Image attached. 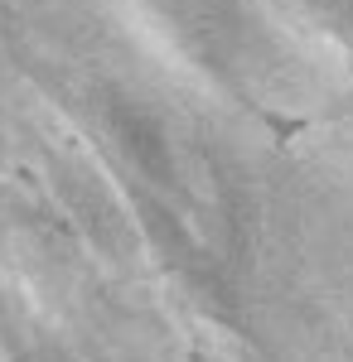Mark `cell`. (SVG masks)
<instances>
[{
  "label": "cell",
  "mask_w": 353,
  "mask_h": 362,
  "mask_svg": "<svg viewBox=\"0 0 353 362\" xmlns=\"http://www.w3.org/2000/svg\"><path fill=\"white\" fill-rule=\"evenodd\" d=\"M286 10L305 20L315 34L353 49V0H286Z\"/></svg>",
  "instance_id": "2"
},
{
  "label": "cell",
  "mask_w": 353,
  "mask_h": 362,
  "mask_svg": "<svg viewBox=\"0 0 353 362\" xmlns=\"http://www.w3.org/2000/svg\"><path fill=\"white\" fill-rule=\"evenodd\" d=\"M111 136L126 150V165L136 169L140 184H155V189H174V165H169V145L164 131L150 112H140L131 102H116L111 107Z\"/></svg>",
  "instance_id": "1"
}]
</instances>
